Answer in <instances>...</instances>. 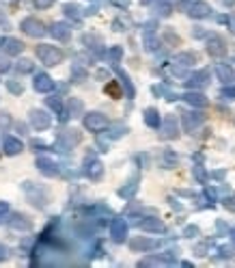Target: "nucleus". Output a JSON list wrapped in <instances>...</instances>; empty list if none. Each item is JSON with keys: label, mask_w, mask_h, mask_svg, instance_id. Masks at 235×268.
Here are the masks:
<instances>
[{"label": "nucleus", "mask_w": 235, "mask_h": 268, "mask_svg": "<svg viewBox=\"0 0 235 268\" xmlns=\"http://www.w3.org/2000/svg\"><path fill=\"white\" fill-rule=\"evenodd\" d=\"M84 173H86L88 180L97 182L102 177V173H104V165L97 158H86V162H84Z\"/></svg>", "instance_id": "obj_9"}, {"label": "nucleus", "mask_w": 235, "mask_h": 268, "mask_svg": "<svg viewBox=\"0 0 235 268\" xmlns=\"http://www.w3.org/2000/svg\"><path fill=\"white\" fill-rule=\"evenodd\" d=\"M212 13V7H209L207 3H203V0H197V3H192L188 7V15L194 20H201V18H207V15Z\"/></svg>", "instance_id": "obj_12"}, {"label": "nucleus", "mask_w": 235, "mask_h": 268, "mask_svg": "<svg viewBox=\"0 0 235 268\" xmlns=\"http://www.w3.org/2000/svg\"><path fill=\"white\" fill-rule=\"evenodd\" d=\"M15 69H18V74H30V71H32V63L28 59H22L18 65H15Z\"/></svg>", "instance_id": "obj_31"}, {"label": "nucleus", "mask_w": 235, "mask_h": 268, "mask_svg": "<svg viewBox=\"0 0 235 268\" xmlns=\"http://www.w3.org/2000/svg\"><path fill=\"white\" fill-rule=\"evenodd\" d=\"M11 69V61H9V54H3L0 52V74H5V71H9Z\"/></svg>", "instance_id": "obj_34"}, {"label": "nucleus", "mask_w": 235, "mask_h": 268, "mask_svg": "<svg viewBox=\"0 0 235 268\" xmlns=\"http://www.w3.org/2000/svg\"><path fill=\"white\" fill-rule=\"evenodd\" d=\"M20 28L24 30V32H26V35L28 37H43L45 35V26H43V22H39L37 18H24L22 20V24H20Z\"/></svg>", "instance_id": "obj_3"}, {"label": "nucleus", "mask_w": 235, "mask_h": 268, "mask_svg": "<svg viewBox=\"0 0 235 268\" xmlns=\"http://www.w3.org/2000/svg\"><path fill=\"white\" fill-rule=\"evenodd\" d=\"M37 167H39V171H41L43 175H59V169H56V165L52 160H48V158H37Z\"/></svg>", "instance_id": "obj_23"}, {"label": "nucleus", "mask_w": 235, "mask_h": 268, "mask_svg": "<svg viewBox=\"0 0 235 268\" xmlns=\"http://www.w3.org/2000/svg\"><path fill=\"white\" fill-rule=\"evenodd\" d=\"M50 124H52V117L48 115L45 110H37V108L30 110V126L35 128L37 132H41V130L50 128Z\"/></svg>", "instance_id": "obj_7"}, {"label": "nucleus", "mask_w": 235, "mask_h": 268, "mask_svg": "<svg viewBox=\"0 0 235 268\" xmlns=\"http://www.w3.org/2000/svg\"><path fill=\"white\" fill-rule=\"evenodd\" d=\"M7 89H9L11 93H15V95H20L22 91H24V85L20 83V80H7Z\"/></svg>", "instance_id": "obj_33"}, {"label": "nucleus", "mask_w": 235, "mask_h": 268, "mask_svg": "<svg viewBox=\"0 0 235 268\" xmlns=\"http://www.w3.org/2000/svg\"><path fill=\"white\" fill-rule=\"evenodd\" d=\"M138 227L143 232H149V234H162L164 232V223L160 221V218H153V216H147L138 221Z\"/></svg>", "instance_id": "obj_15"}, {"label": "nucleus", "mask_w": 235, "mask_h": 268, "mask_svg": "<svg viewBox=\"0 0 235 268\" xmlns=\"http://www.w3.org/2000/svg\"><path fill=\"white\" fill-rule=\"evenodd\" d=\"M181 100L183 102H188L190 104V106H194V108H205L207 106V97L203 95V93H199V91H194V89H192V91H188V93H183L181 95Z\"/></svg>", "instance_id": "obj_14"}, {"label": "nucleus", "mask_w": 235, "mask_h": 268, "mask_svg": "<svg viewBox=\"0 0 235 268\" xmlns=\"http://www.w3.org/2000/svg\"><path fill=\"white\" fill-rule=\"evenodd\" d=\"M222 97H224V100H235V87H224L222 89Z\"/></svg>", "instance_id": "obj_39"}, {"label": "nucleus", "mask_w": 235, "mask_h": 268, "mask_svg": "<svg viewBox=\"0 0 235 268\" xmlns=\"http://www.w3.org/2000/svg\"><path fill=\"white\" fill-rule=\"evenodd\" d=\"M177 154L175 151H171V149H164V154H162V167L164 169H173L175 165H177Z\"/></svg>", "instance_id": "obj_26"}, {"label": "nucleus", "mask_w": 235, "mask_h": 268, "mask_svg": "<svg viewBox=\"0 0 235 268\" xmlns=\"http://www.w3.org/2000/svg\"><path fill=\"white\" fill-rule=\"evenodd\" d=\"M207 83H209V71L207 69H201V71L192 74L188 80H185L188 89H203V87H207Z\"/></svg>", "instance_id": "obj_16"}, {"label": "nucleus", "mask_w": 235, "mask_h": 268, "mask_svg": "<svg viewBox=\"0 0 235 268\" xmlns=\"http://www.w3.org/2000/svg\"><path fill=\"white\" fill-rule=\"evenodd\" d=\"M7 212H9V204H7V201H0V218H3Z\"/></svg>", "instance_id": "obj_43"}, {"label": "nucleus", "mask_w": 235, "mask_h": 268, "mask_svg": "<svg viewBox=\"0 0 235 268\" xmlns=\"http://www.w3.org/2000/svg\"><path fill=\"white\" fill-rule=\"evenodd\" d=\"M158 46H160V44H158V39H156V37H153V35H145V48H147L149 52H153Z\"/></svg>", "instance_id": "obj_36"}, {"label": "nucleus", "mask_w": 235, "mask_h": 268, "mask_svg": "<svg viewBox=\"0 0 235 268\" xmlns=\"http://www.w3.org/2000/svg\"><path fill=\"white\" fill-rule=\"evenodd\" d=\"M5 257H7V247L0 245V259H5Z\"/></svg>", "instance_id": "obj_47"}, {"label": "nucleus", "mask_w": 235, "mask_h": 268, "mask_svg": "<svg viewBox=\"0 0 235 268\" xmlns=\"http://www.w3.org/2000/svg\"><path fill=\"white\" fill-rule=\"evenodd\" d=\"M162 264H166V259L162 257H145L138 262V266H162Z\"/></svg>", "instance_id": "obj_32"}, {"label": "nucleus", "mask_w": 235, "mask_h": 268, "mask_svg": "<svg viewBox=\"0 0 235 268\" xmlns=\"http://www.w3.org/2000/svg\"><path fill=\"white\" fill-rule=\"evenodd\" d=\"M106 59H108L112 65H117L121 59H123V48H121V46H112L110 50L106 52Z\"/></svg>", "instance_id": "obj_27"}, {"label": "nucleus", "mask_w": 235, "mask_h": 268, "mask_svg": "<svg viewBox=\"0 0 235 268\" xmlns=\"http://www.w3.org/2000/svg\"><path fill=\"white\" fill-rule=\"evenodd\" d=\"M166 39H168V42H171V44H179V37H177V35H173L171 30H166Z\"/></svg>", "instance_id": "obj_44"}, {"label": "nucleus", "mask_w": 235, "mask_h": 268, "mask_svg": "<svg viewBox=\"0 0 235 268\" xmlns=\"http://www.w3.org/2000/svg\"><path fill=\"white\" fill-rule=\"evenodd\" d=\"M48 32H50L54 39H59V42H67V39L71 37V26L69 24H65V22H54Z\"/></svg>", "instance_id": "obj_11"}, {"label": "nucleus", "mask_w": 235, "mask_h": 268, "mask_svg": "<svg viewBox=\"0 0 235 268\" xmlns=\"http://www.w3.org/2000/svg\"><path fill=\"white\" fill-rule=\"evenodd\" d=\"M197 234H199V229H197V227H185V236H197Z\"/></svg>", "instance_id": "obj_46"}, {"label": "nucleus", "mask_w": 235, "mask_h": 268, "mask_svg": "<svg viewBox=\"0 0 235 268\" xmlns=\"http://www.w3.org/2000/svg\"><path fill=\"white\" fill-rule=\"evenodd\" d=\"M158 242L156 240H151V238H145V236H136V238H132L129 240V247H132L134 251H149V249H153Z\"/></svg>", "instance_id": "obj_20"}, {"label": "nucleus", "mask_w": 235, "mask_h": 268, "mask_svg": "<svg viewBox=\"0 0 235 268\" xmlns=\"http://www.w3.org/2000/svg\"><path fill=\"white\" fill-rule=\"evenodd\" d=\"M48 106H50V108H54L56 112H61V102L56 100V97H48ZM61 119H65V115H63V112H61Z\"/></svg>", "instance_id": "obj_37"}, {"label": "nucleus", "mask_w": 235, "mask_h": 268, "mask_svg": "<svg viewBox=\"0 0 235 268\" xmlns=\"http://www.w3.org/2000/svg\"><path fill=\"white\" fill-rule=\"evenodd\" d=\"M80 141H82V134H80L78 130H63V132L59 134V145L63 149H71Z\"/></svg>", "instance_id": "obj_8"}, {"label": "nucleus", "mask_w": 235, "mask_h": 268, "mask_svg": "<svg viewBox=\"0 0 235 268\" xmlns=\"http://www.w3.org/2000/svg\"><path fill=\"white\" fill-rule=\"evenodd\" d=\"M63 11H65V15H67V18H71V20H80L82 18V13H80V7L78 5H65L63 7Z\"/></svg>", "instance_id": "obj_30"}, {"label": "nucleus", "mask_w": 235, "mask_h": 268, "mask_svg": "<svg viewBox=\"0 0 235 268\" xmlns=\"http://www.w3.org/2000/svg\"><path fill=\"white\" fill-rule=\"evenodd\" d=\"M35 52H37V56H39V61H41L43 65H48V67H54V65H59V63L65 59V54H63L61 48L50 46V44L37 46Z\"/></svg>", "instance_id": "obj_1"}, {"label": "nucleus", "mask_w": 235, "mask_h": 268, "mask_svg": "<svg viewBox=\"0 0 235 268\" xmlns=\"http://www.w3.org/2000/svg\"><path fill=\"white\" fill-rule=\"evenodd\" d=\"M231 240H233V245H235V229L231 232Z\"/></svg>", "instance_id": "obj_48"}, {"label": "nucleus", "mask_w": 235, "mask_h": 268, "mask_svg": "<svg viewBox=\"0 0 235 268\" xmlns=\"http://www.w3.org/2000/svg\"><path fill=\"white\" fill-rule=\"evenodd\" d=\"M216 76L220 78L224 85H229V83H233V78H235V71H233V67H231V65L218 63V65H216Z\"/></svg>", "instance_id": "obj_21"}, {"label": "nucleus", "mask_w": 235, "mask_h": 268, "mask_svg": "<svg viewBox=\"0 0 235 268\" xmlns=\"http://www.w3.org/2000/svg\"><path fill=\"white\" fill-rule=\"evenodd\" d=\"M145 124H147L149 128H160V124H162L160 112L156 108H147L145 110Z\"/></svg>", "instance_id": "obj_24"}, {"label": "nucleus", "mask_w": 235, "mask_h": 268, "mask_svg": "<svg viewBox=\"0 0 235 268\" xmlns=\"http://www.w3.org/2000/svg\"><path fill=\"white\" fill-rule=\"evenodd\" d=\"M160 136L166 141H173L179 136V121H177L175 115H166L164 119H162L160 124Z\"/></svg>", "instance_id": "obj_2"}, {"label": "nucleus", "mask_w": 235, "mask_h": 268, "mask_svg": "<svg viewBox=\"0 0 235 268\" xmlns=\"http://www.w3.org/2000/svg\"><path fill=\"white\" fill-rule=\"evenodd\" d=\"M197 61H199L197 52H181V54L175 56V65H177V67H190V65H194Z\"/></svg>", "instance_id": "obj_22"}, {"label": "nucleus", "mask_w": 235, "mask_h": 268, "mask_svg": "<svg viewBox=\"0 0 235 268\" xmlns=\"http://www.w3.org/2000/svg\"><path fill=\"white\" fill-rule=\"evenodd\" d=\"M22 149H24V145L20 139H13V136H5L3 139V151L7 156H18Z\"/></svg>", "instance_id": "obj_18"}, {"label": "nucleus", "mask_w": 235, "mask_h": 268, "mask_svg": "<svg viewBox=\"0 0 235 268\" xmlns=\"http://www.w3.org/2000/svg\"><path fill=\"white\" fill-rule=\"evenodd\" d=\"M110 236L112 240L117 242H123L125 236H127V223L123 221V218H115V221L110 223Z\"/></svg>", "instance_id": "obj_13"}, {"label": "nucleus", "mask_w": 235, "mask_h": 268, "mask_svg": "<svg viewBox=\"0 0 235 268\" xmlns=\"http://www.w3.org/2000/svg\"><path fill=\"white\" fill-rule=\"evenodd\" d=\"M32 87H35V91H39V93H50L54 89V80L48 74H37L35 80H32Z\"/></svg>", "instance_id": "obj_17"}, {"label": "nucleus", "mask_w": 235, "mask_h": 268, "mask_svg": "<svg viewBox=\"0 0 235 268\" xmlns=\"http://www.w3.org/2000/svg\"><path fill=\"white\" fill-rule=\"evenodd\" d=\"M226 44H224V39L220 35H209L207 37V54L209 56H214V59H222V56L226 54Z\"/></svg>", "instance_id": "obj_4"}, {"label": "nucleus", "mask_w": 235, "mask_h": 268, "mask_svg": "<svg viewBox=\"0 0 235 268\" xmlns=\"http://www.w3.org/2000/svg\"><path fill=\"white\" fill-rule=\"evenodd\" d=\"M160 15H164V18H166V15H171V7H168V5H162V7H160Z\"/></svg>", "instance_id": "obj_45"}, {"label": "nucleus", "mask_w": 235, "mask_h": 268, "mask_svg": "<svg viewBox=\"0 0 235 268\" xmlns=\"http://www.w3.org/2000/svg\"><path fill=\"white\" fill-rule=\"evenodd\" d=\"M119 78H121V85L125 87L127 97H134V95H136V89H134V85H132V80H129V76L125 74V71H121V69H119Z\"/></svg>", "instance_id": "obj_28"}, {"label": "nucleus", "mask_w": 235, "mask_h": 268, "mask_svg": "<svg viewBox=\"0 0 235 268\" xmlns=\"http://www.w3.org/2000/svg\"><path fill=\"white\" fill-rule=\"evenodd\" d=\"M205 121V115H201L197 110H188V112H181V124L185 132H194L201 124Z\"/></svg>", "instance_id": "obj_6"}, {"label": "nucleus", "mask_w": 235, "mask_h": 268, "mask_svg": "<svg viewBox=\"0 0 235 268\" xmlns=\"http://www.w3.org/2000/svg\"><path fill=\"white\" fill-rule=\"evenodd\" d=\"M194 175H197L199 182H205V171H203V167L201 165H194Z\"/></svg>", "instance_id": "obj_40"}, {"label": "nucleus", "mask_w": 235, "mask_h": 268, "mask_svg": "<svg viewBox=\"0 0 235 268\" xmlns=\"http://www.w3.org/2000/svg\"><path fill=\"white\" fill-rule=\"evenodd\" d=\"M104 91H106L110 97H121V95H123V91H121V87H119V80H110V83L104 87Z\"/></svg>", "instance_id": "obj_29"}, {"label": "nucleus", "mask_w": 235, "mask_h": 268, "mask_svg": "<svg viewBox=\"0 0 235 268\" xmlns=\"http://www.w3.org/2000/svg\"><path fill=\"white\" fill-rule=\"evenodd\" d=\"M7 225H9L11 229H20V232L32 229V221L28 216H24V214H11L9 218H7Z\"/></svg>", "instance_id": "obj_10"}, {"label": "nucleus", "mask_w": 235, "mask_h": 268, "mask_svg": "<svg viewBox=\"0 0 235 268\" xmlns=\"http://www.w3.org/2000/svg\"><path fill=\"white\" fill-rule=\"evenodd\" d=\"M224 206H226V210L235 212V193L231 195V197H226V199H224Z\"/></svg>", "instance_id": "obj_41"}, {"label": "nucleus", "mask_w": 235, "mask_h": 268, "mask_svg": "<svg viewBox=\"0 0 235 268\" xmlns=\"http://www.w3.org/2000/svg\"><path fill=\"white\" fill-rule=\"evenodd\" d=\"M220 22H226L229 24V30L235 35V13H231V15H226V18H220Z\"/></svg>", "instance_id": "obj_38"}, {"label": "nucleus", "mask_w": 235, "mask_h": 268, "mask_svg": "<svg viewBox=\"0 0 235 268\" xmlns=\"http://www.w3.org/2000/svg\"><path fill=\"white\" fill-rule=\"evenodd\" d=\"M108 126V117L102 115V112H88L84 115V128L91 130V132H102Z\"/></svg>", "instance_id": "obj_5"}, {"label": "nucleus", "mask_w": 235, "mask_h": 268, "mask_svg": "<svg viewBox=\"0 0 235 268\" xmlns=\"http://www.w3.org/2000/svg\"><path fill=\"white\" fill-rule=\"evenodd\" d=\"M52 3H54V0H35V7H37V9H48Z\"/></svg>", "instance_id": "obj_42"}, {"label": "nucleus", "mask_w": 235, "mask_h": 268, "mask_svg": "<svg viewBox=\"0 0 235 268\" xmlns=\"http://www.w3.org/2000/svg\"><path fill=\"white\" fill-rule=\"evenodd\" d=\"M136 188H138V184H136V180H134V182H129V186H125V188H121V190H119V195H121V197H132V195L136 193Z\"/></svg>", "instance_id": "obj_35"}, {"label": "nucleus", "mask_w": 235, "mask_h": 268, "mask_svg": "<svg viewBox=\"0 0 235 268\" xmlns=\"http://www.w3.org/2000/svg\"><path fill=\"white\" fill-rule=\"evenodd\" d=\"M69 115L71 117L84 115V104H82V100H78V97H69Z\"/></svg>", "instance_id": "obj_25"}, {"label": "nucleus", "mask_w": 235, "mask_h": 268, "mask_svg": "<svg viewBox=\"0 0 235 268\" xmlns=\"http://www.w3.org/2000/svg\"><path fill=\"white\" fill-rule=\"evenodd\" d=\"M22 50H24V44L20 39H13V37L3 39V52H7L9 56H18Z\"/></svg>", "instance_id": "obj_19"}]
</instances>
